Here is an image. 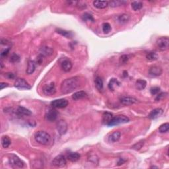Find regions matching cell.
I'll return each instance as SVG.
<instances>
[{
  "label": "cell",
  "mask_w": 169,
  "mask_h": 169,
  "mask_svg": "<svg viewBox=\"0 0 169 169\" xmlns=\"http://www.w3.org/2000/svg\"><path fill=\"white\" fill-rule=\"evenodd\" d=\"M80 85L79 78L73 77L64 80L61 84V91L64 94H69L72 93L79 87Z\"/></svg>",
  "instance_id": "obj_1"
},
{
  "label": "cell",
  "mask_w": 169,
  "mask_h": 169,
  "mask_svg": "<svg viewBox=\"0 0 169 169\" xmlns=\"http://www.w3.org/2000/svg\"><path fill=\"white\" fill-rule=\"evenodd\" d=\"M34 139L38 144L43 146H48L51 142V137L46 131H39L34 135Z\"/></svg>",
  "instance_id": "obj_2"
},
{
  "label": "cell",
  "mask_w": 169,
  "mask_h": 169,
  "mask_svg": "<svg viewBox=\"0 0 169 169\" xmlns=\"http://www.w3.org/2000/svg\"><path fill=\"white\" fill-rule=\"evenodd\" d=\"M129 121V119L127 117L123 115H118L112 117V120L108 123V126H114V125H118L119 124L127 123Z\"/></svg>",
  "instance_id": "obj_3"
},
{
  "label": "cell",
  "mask_w": 169,
  "mask_h": 169,
  "mask_svg": "<svg viewBox=\"0 0 169 169\" xmlns=\"http://www.w3.org/2000/svg\"><path fill=\"white\" fill-rule=\"evenodd\" d=\"M157 46L160 50H166L169 47V38L167 36H162L157 39Z\"/></svg>",
  "instance_id": "obj_4"
},
{
  "label": "cell",
  "mask_w": 169,
  "mask_h": 169,
  "mask_svg": "<svg viewBox=\"0 0 169 169\" xmlns=\"http://www.w3.org/2000/svg\"><path fill=\"white\" fill-rule=\"evenodd\" d=\"M9 161L12 166L15 168H23L24 166V162L15 155H11L9 158Z\"/></svg>",
  "instance_id": "obj_5"
},
{
  "label": "cell",
  "mask_w": 169,
  "mask_h": 169,
  "mask_svg": "<svg viewBox=\"0 0 169 169\" xmlns=\"http://www.w3.org/2000/svg\"><path fill=\"white\" fill-rule=\"evenodd\" d=\"M52 164L56 167H64L66 165L67 161L66 157L64 155H58L53 159Z\"/></svg>",
  "instance_id": "obj_6"
},
{
  "label": "cell",
  "mask_w": 169,
  "mask_h": 169,
  "mask_svg": "<svg viewBox=\"0 0 169 169\" xmlns=\"http://www.w3.org/2000/svg\"><path fill=\"white\" fill-rule=\"evenodd\" d=\"M15 87L19 89H31V87L28 83V82L25 79L23 78H19L15 81Z\"/></svg>",
  "instance_id": "obj_7"
},
{
  "label": "cell",
  "mask_w": 169,
  "mask_h": 169,
  "mask_svg": "<svg viewBox=\"0 0 169 169\" xmlns=\"http://www.w3.org/2000/svg\"><path fill=\"white\" fill-rule=\"evenodd\" d=\"M42 91L44 94L48 95V96H51V95H54L56 92L55 84H54L53 82H52V83L49 84H45V85L43 87Z\"/></svg>",
  "instance_id": "obj_8"
},
{
  "label": "cell",
  "mask_w": 169,
  "mask_h": 169,
  "mask_svg": "<svg viewBox=\"0 0 169 169\" xmlns=\"http://www.w3.org/2000/svg\"><path fill=\"white\" fill-rule=\"evenodd\" d=\"M68 105V101L65 99L54 100L51 103V106L54 108H64Z\"/></svg>",
  "instance_id": "obj_9"
},
{
  "label": "cell",
  "mask_w": 169,
  "mask_h": 169,
  "mask_svg": "<svg viewBox=\"0 0 169 169\" xmlns=\"http://www.w3.org/2000/svg\"><path fill=\"white\" fill-rule=\"evenodd\" d=\"M57 129L60 135H64L68 130V124L64 120H60L57 123Z\"/></svg>",
  "instance_id": "obj_10"
},
{
  "label": "cell",
  "mask_w": 169,
  "mask_h": 169,
  "mask_svg": "<svg viewBox=\"0 0 169 169\" xmlns=\"http://www.w3.org/2000/svg\"><path fill=\"white\" fill-rule=\"evenodd\" d=\"M54 52L53 49L50 47L48 46H42L40 48V50H39V55L42 57H47V56H50L52 55Z\"/></svg>",
  "instance_id": "obj_11"
},
{
  "label": "cell",
  "mask_w": 169,
  "mask_h": 169,
  "mask_svg": "<svg viewBox=\"0 0 169 169\" xmlns=\"http://www.w3.org/2000/svg\"><path fill=\"white\" fill-rule=\"evenodd\" d=\"M120 102L123 105L129 106V105H133V104L135 103H137V100L135 98H133V97H123L120 99Z\"/></svg>",
  "instance_id": "obj_12"
},
{
  "label": "cell",
  "mask_w": 169,
  "mask_h": 169,
  "mask_svg": "<svg viewBox=\"0 0 169 169\" xmlns=\"http://www.w3.org/2000/svg\"><path fill=\"white\" fill-rule=\"evenodd\" d=\"M73 65L72 63L69 59L65 58L64 60H63V61L61 62V68L62 69L66 72H69L72 69Z\"/></svg>",
  "instance_id": "obj_13"
},
{
  "label": "cell",
  "mask_w": 169,
  "mask_h": 169,
  "mask_svg": "<svg viewBox=\"0 0 169 169\" xmlns=\"http://www.w3.org/2000/svg\"><path fill=\"white\" fill-rule=\"evenodd\" d=\"M58 118V112L54 109H50L46 114V118L49 122H54Z\"/></svg>",
  "instance_id": "obj_14"
},
{
  "label": "cell",
  "mask_w": 169,
  "mask_h": 169,
  "mask_svg": "<svg viewBox=\"0 0 169 169\" xmlns=\"http://www.w3.org/2000/svg\"><path fill=\"white\" fill-rule=\"evenodd\" d=\"M16 113L19 116H29L32 115V112L29 109L23 107H19L17 108Z\"/></svg>",
  "instance_id": "obj_15"
},
{
  "label": "cell",
  "mask_w": 169,
  "mask_h": 169,
  "mask_svg": "<svg viewBox=\"0 0 169 169\" xmlns=\"http://www.w3.org/2000/svg\"><path fill=\"white\" fill-rule=\"evenodd\" d=\"M162 112H163V110H162L161 108H155V109L153 110L152 111L150 112L148 117L151 120H155V119L158 118L159 116H161L162 115Z\"/></svg>",
  "instance_id": "obj_16"
},
{
  "label": "cell",
  "mask_w": 169,
  "mask_h": 169,
  "mask_svg": "<svg viewBox=\"0 0 169 169\" xmlns=\"http://www.w3.org/2000/svg\"><path fill=\"white\" fill-rule=\"evenodd\" d=\"M162 73V69L161 68L158 66H152L149 69V75H152L154 77L160 76Z\"/></svg>",
  "instance_id": "obj_17"
},
{
  "label": "cell",
  "mask_w": 169,
  "mask_h": 169,
  "mask_svg": "<svg viewBox=\"0 0 169 169\" xmlns=\"http://www.w3.org/2000/svg\"><path fill=\"white\" fill-rule=\"evenodd\" d=\"M121 137V133L119 131H114L108 137V141L110 143H115L119 141Z\"/></svg>",
  "instance_id": "obj_18"
},
{
  "label": "cell",
  "mask_w": 169,
  "mask_h": 169,
  "mask_svg": "<svg viewBox=\"0 0 169 169\" xmlns=\"http://www.w3.org/2000/svg\"><path fill=\"white\" fill-rule=\"evenodd\" d=\"M93 5L97 9H105L108 6V1H94Z\"/></svg>",
  "instance_id": "obj_19"
},
{
  "label": "cell",
  "mask_w": 169,
  "mask_h": 169,
  "mask_svg": "<svg viewBox=\"0 0 169 169\" xmlns=\"http://www.w3.org/2000/svg\"><path fill=\"white\" fill-rule=\"evenodd\" d=\"M56 31L57 32V33L61 34V35L64 36V37L67 38H71L73 36V34L72 32L66 31V30H63L61 29H57L56 30Z\"/></svg>",
  "instance_id": "obj_20"
},
{
  "label": "cell",
  "mask_w": 169,
  "mask_h": 169,
  "mask_svg": "<svg viewBox=\"0 0 169 169\" xmlns=\"http://www.w3.org/2000/svg\"><path fill=\"white\" fill-rule=\"evenodd\" d=\"M127 3V1H123V0H114L108 2V5L111 7H118Z\"/></svg>",
  "instance_id": "obj_21"
},
{
  "label": "cell",
  "mask_w": 169,
  "mask_h": 169,
  "mask_svg": "<svg viewBox=\"0 0 169 169\" xmlns=\"http://www.w3.org/2000/svg\"><path fill=\"white\" fill-rule=\"evenodd\" d=\"M36 63L32 60H30L28 63V67L27 69V73L28 75H31L34 73V70L36 69Z\"/></svg>",
  "instance_id": "obj_22"
},
{
  "label": "cell",
  "mask_w": 169,
  "mask_h": 169,
  "mask_svg": "<svg viewBox=\"0 0 169 169\" xmlns=\"http://www.w3.org/2000/svg\"><path fill=\"white\" fill-rule=\"evenodd\" d=\"M87 96V93L83 91H80L75 92L74 94L72 95V99L74 101H78L80 99L84 98Z\"/></svg>",
  "instance_id": "obj_23"
},
{
  "label": "cell",
  "mask_w": 169,
  "mask_h": 169,
  "mask_svg": "<svg viewBox=\"0 0 169 169\" xmlns=\"http://www.w3.org/2000/svg\"><path fill=\"white\" fill-rule=\"evenodd\" d=\"M80 155L76 152H71L68 155V159L71 162H76L80 159Z\"/></svg>",
  "instance_id": "obj_24"
},
{
  "label": "cell",
  "mask_w": 169,
  "mask_h": 169,
  "mask_svg": "<svg viewBox=\"0 0 169 169\" xmlns=\"http://www.w3.org/2000/svg\"><path fill=\"white\" fill-rule=\"evenodd\" d=\"M112 117H113L112 114L110 113V112H105L103 115V122L104 124L108 125L110 120H112Z\"/></svg>",
  "instance_id": "obj_25"
},
{
  "label": "cell",
  "mask_w": 169,
  "mask_h": 169,
  "mask_svg": "<svg viewBox=\"0 0 169 169\" xmlns=\"http://www.w3.org/2000/svg\"><path fill=\"white\" fill-rule=\"evenodd\" d=\"M120 82H119L116 79L112 78V79H111V80L110 81L109 83H108V88H109L110 90L114 91L117 86H120Z\"/></svg>",
  "instance_id": "obj_26"
},
{
  "label": "cell",
  "mask_w": 169,
  "mask_h": 169,
  "mask_svg": "<svg viewBox=\"0 0 169 169\" xmlns=\"http://www.w3.org/2000/svg\"><path fill=\"white\" fill-rule=\"evenodd\" d=\"M11 144V141L8 136L4 135L1 138V145L4 148H7Z\"/></svg>",
  "instance_id": "obj_27"
},
{
  "label": "cell",
  "mask_w": 169,
  "mask_h": 169,
  "mask_svg": "<svg viewBox=\"0 0 169 169\" xmlns=\"http://www.w3.org/2000/svg\"><path fill=\"white\" fill-rule=\"evenodd\" d=\"M146 85H147V82L145 81V80H143V79H139L136 81L135 83L136 88L139 91L144 89L146 88Z\"/></svg>",
  "instance_id": "obj_28"
},
{
  "label": "cell",
  "mask_w": 169,
  "mask_h": 169,
  "mask_svg": "<svg viewBox=\"0 0 169 169\" xmlns=\"http://www.w3.org/2000/svg\"><path fill=\"white\" fill-rule=\"evenodd\" d=\"M95 86L99 91H102L103 89V81L100 77H97L95 79Z\"/></svg>",
  "instance_id": "obj_29"
},
{
  "label": "cell",
  "mask_w": 169,
  "mask_h": 169,
  "mask_svg": "<svg viewBox=\"0 0 169 169\" xmlns=\"http://www.w3.org/2000/svg\"><path fill=\"white\" fill-rule=\"evenodd\" d=\"M158 54L155 52H150L146 55V58L149 61H155L158 59Z\"/></svg>",
  "instance_id": "obj_30"
},
{
  "label": "cell",
  "mask_w": 169,
  "mask_h": 169,
  "mask_svg": "<svg viewBox=\"0 0 169 169\" xmlns=\"http://www.w3.org/2000/svg\"><path fill=\"white\" fill-rule=\"evenodd\" d=\"M131 7L134 11L140 10L143 7V3L139 1H135L131 3Z\"/></svg>",
  "instance_id": "obj_31"
},
{
  "label": "cell",
  "mask_w": 169,
  "mask_h": 169,
  "mask_svg": "<svg viewBox=\"0 0 169 169\" xmlns=\"http://www.w3.org/2000/svg\"><path fill=\"white\" fill-rule=\"evenodd\" d=\"M129 19H130V17L127 14H122L118 17V21L122 24L127 23L129 21Z\"/></svg>",
  "instance_id": "obj_32"
},
{
  "label": "cell",
  "mask_w": 169,
  "mask_h": 169,
  "mask_svg": "<svg viewBox=\"0 0 169 169\" xmlns=\"http://www.w3.org/2000/svg\"><path fill=\"white\" fill-rule=\"evenodd\" d=\"M168 129H169V123H163V124H162L161 126L159 127V131L160 133H166V132H168Z\"/></svg>",
  "instance_id": "obj_33"
},
{
  "label": "cell",
  "mask_w": 169,
  "mask_h": 169,
  "mask_svg": "<svg viewBox=\"0 0 169 169\" xmlns=\"http://www.w3.org/2000/svg\"><path fill=\"white\" fill-rule=\"evenodd\" d=\"M144 144H145V141L144 140L140 141V142L136 143L135 145H133V146L131 147V149H135V150H136V151H139V149H142V147L143 146H144Z\"/></svg>",
  "instance_id": "obj_34"
},
{
  "label": "cell",
  "mask_w": 169,
  "mask_h": 169,
  "mask_svg": "<svg viewBox=\"0 0 169 169\" xmlns=\"http://www.w3.org/2000/svg\"><path fill=\"white\" fill-rule=\"evenodd\" d=\"M83 19L84 21H92V22H94V18L92 16V15L90 13H85L83 15Z\"/></svg>",
  "instance_id": "obj_35"
},
{
  "label": "cell",
  "mask_w": 169,
  "mask_h": 169,
  "mask_svg": "<svg viewBox=\"0 0 169 169\" xmlns=\"http://www.w3.org/2000/svg\"><path fill=\"white\" fill-rule=\"evenodd\" d=\"M103 31L105 33H108L110 31H111V26L109 23H103Z\"/></svg>",
  "instance_id": "obj_36"
},
{
  "label": "cell",
  "mask_w": 169,
  "mask_h": 169,
  "mask_svg": "<svg viewBox=\"0 0 169 169\" xmlns=\"http://www.w3.org/2000/svg\"><path fill=\"white\" fill-rule=\"evenodd\" d=\"M20 61V57L16 54H12L10 58V62L12 63H17Z\"/></svg>",
  "instance_id": "obj_37"
},
{
  "label": "cell",
  "mask_w": 169,
  "mask_h": 169,
  "mask_svg": "<svg viewBox=\"0 0 169 169\" xmlns=\"http://www.w3.org/2000/svg\"><path fill=\"white\" fill-rule=\"evenodd\" d=\"M129 60V56L127 55H122L120 58V64H125Z\"/></svg>",
  "instance_id": "obj_38"
},
{
  "label": "cell",
  "mask_w": 169,
  "mask_h": 169,
  "mask_svg": "<svg viewBox=\"0 0 169 169\" xmlns=\"http://www.w3.org/2000/svg\"><path fill=\"white\" fill-rule=\"evenodd\" d=\"M150 92H151V94L153 95H157L158 93L160 92V88L159 87H152L151 89Z\"/></svg>",
  "instance_id": "obj_39"
},
{
  "label": "cell",
  "mask_w": 169,
  "mask_h": 169,
  "mask_svg": "<svg viewBox=\"0 0 169 169\" xmlns=\"http://www.w3.org/2000/svg\"><path fill=\"white\" fill-rule=\"evenodd\" d=\"M10 49H11V47H8V48H6L5 49H4L3 50H2L1 52V57L4 58L5 57V56H7L8 55Z\"/></svg>",
  "instance_id": "obj_40"
},
{
  "label": "cell",
  "mask_w": 169,
  "mask_h": 169,
  "mask_svg": "<svg viewBox=\"0 0 169 169\" xmlns=\"http://www.w3.org/2000/svg\"><path fill=\"white\" fill-rule=\"evenodd\" d=\"M166 95H167V93H159V94H157V97H156V99H155V101H161V99H163L164 97L166 96Z\"/></svg>",
  "instance_id": "obj_41"
},
{
  "label": "cell",
  "mask_w": 169,
  "mask_h": 169,
  "mask_svg": "<svg viewBox=\"0 0 169 169\" xmlns=\"http://www.w3.org/2000/svg\"><path fill=\"white\" fill-rule=\"evenodd\" d=\"M6 76H7L9 78V79H13L15 78V75L12 73H6Z\"/></svg>",
  "instance_id": "obj_42"
},
{
  "label": "cell",
  "mask_w": 169,
  "mask_h": 169,
  "mask_svg": "<svg viewBox=\"0 0 169 169\" xmlns=\"http://www.w3.org/2000/svg\"><path fill=\"white\" fill-rule=\"evenodd\" d=\"M9 86V84L7 83H1L0 84V87H1V90L3 89L4 88L7 87Z\"/></svg>",
  "instance_id": "obj_43"
},
{
  "label": "cell",
  "mask_w": 169,
  "mask_h": 169,
  "mask_svg": "<svg viewBox=\"0 0 169 169\" xmlns=\"http://www.w3.org/2000/svg\"><path fill=\"white\" fill-rule=\"evenodd\" d=\"M151 168H158V167H157V166H151Z\"/></svg>",
  "instance_id": "obj_44"
}]
</instances>
